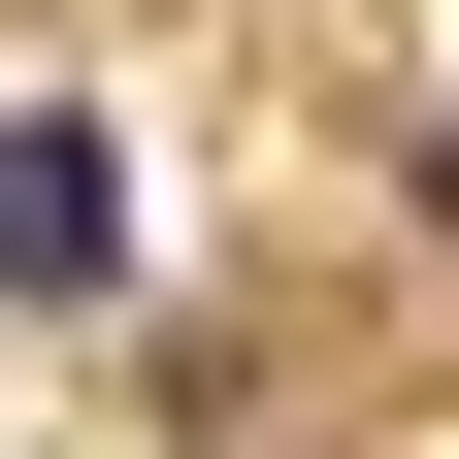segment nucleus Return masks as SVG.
<instances>
[{
  "mask_svg": "<svg viewBox=\"0 0 459 459\" xmlns=\"http://www.w3.org/2000/svg\"><path fill=\"white\" fill-rule=\"evenodd\" d=\"M0 296H33V328L132 296V164H99V99H0Z\"/></svg>",
  "mask_w": 459,
  "mask_h": 459,
  "instance_id": "nucleus-1",
  "label": "nucleus"
}]
</instances>
